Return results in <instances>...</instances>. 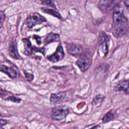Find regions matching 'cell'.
Instances as JSON below:
<instances>
[{
    "label": "cell",
    "instance_id": "6da1fadb",
    "mask_svg": "<svg viewBox=\"0 0 129 129\" xmlns=\"http://www.w3.org/2000/svg\"><path fill=\"white\" fill-rule=\"evenodd\" d=\"M112 30L116 37L124 36L129 32V22L118 5H116L113 11Z\"/></svg>",
    "mask_w": 129,
    "mask_h": 129
},
{
    "label": "cell",
    "instance_id": "7a4b0ae2",
    "mask_svg": "<svg viewBox=\"0 0 129 129\" xmlns=\"http://www.w3.org/2000/svg\"><path fill=\"white\" fill-rule=\"evenodd\" d=\"M91 63H92V56L89 51L83 52L77 60V66L82 72H86L90 68Z\"/></svg>",
    "mask_w": 129,
    "mask_h": 129
},
{
    "label": "cell",
    "instance_id": "3957f363",
    "mask_svg": "<svg viewBox=\"0 0 129 129\" xmlns=\"http://www.w3.org/2000/svg\"><path fill=\"white\" fill-rule=\"evenodd\" d=\"M69 113V108L67 106H57L54 107L51 111V117L53 120H63Z\"/></svg>",
    "mask_w": 129,
    "mask_h": 129
},
{
    "label": "cell",
    "instance_id": "277c9868",
    "mask_svg": "<svg viewBox=\"0 0 129 129\" xmlns=\"http://www.w3.org/2000/svg\"><path fill=\"white\" fill-rule=\"evenodd\" d=\"M99 47H100V50L103 52L104 55H107L108 54V50H109V36L101 31L100 34H99Z\"/></svg>",
    "mask_w": 129,
    "mask_h": 129
},
{
    "label": "cell",
    "instance_id": "5b68a950",
    "mask_svg": "<svg viewBox=\"0 0 129 129\" xmlns=\"http://www.w3.org/2000/svg\"><path fill=\"white\" fill-rule=\"evenodd\" d=\"M45 21V18L40 16L38 13H32V14H29L27 19H26V24L29 28L33 27L34 25L38 24V23H41V22H44Z\"/></svg>",
    "mask_w": 129,
    "mask_h": 129
},
{
    "label": "cell",
    "instance_id": "8992f818",
    "mask_svg": "<svg viewBox=\"0 0 129 129\" xmlns=\"http://www.w3.org/2000/svg\"><path fill=\"white\" fill-rule=\"evenodd\" d=\"M63 56H64V52H63L62 46L59 44V45L57 46L56 50H55L52 54H50V55H48V56H47V59H48V60H50V61H52V62H56V61L60 60Z\"/></svg>",
    "mask_w": 129,
    "mask_h": 129
},
{
    "label": "cell",
    "instance_id": "52a82bcc",
    "mask_svg": "<svg viewBox=\"0 0 129 129\" xmlns=\"http://www.w3.org/2000/svg\"><path fill=\"white\" fill-rule=\"evenodd\" d=\"M67 49H68V52L70 54L75 55V56H80L83 53L82 46H80L78 44H75V43H68L67 44Z\"/></svg>",
    "mask_w": 129,
    "mask_h": 129
},
{
    "label": "cell",
    "instance_id": "ba28073f",
    "mask_svg": "<svg viewBox=\"0 0 129 129\" xmlns=\"http://www.w3.org/2000/svg\"><path fill=\"white\" fill-rule=\"evenodd\" d=\"M64 99H66V93L64 92L54 93V94H51V96H50V102L52 104H59Z\"/></svg>",
    "mask_w": 129,
    "mask_h": 129
},
{
    "label": "cell",
    "instance_id": "9c48e42d",
    "mask_svg": "<svg viewBox=\"0 0 129 129\" xmlns=\"http://www.w3.org/2000/svg\"><path fill=\"white\" fill-rule=\"evenodd\" d=\"M1 71L3 72V73H5L6 75H8V77H10V78H12V79H14V78H16L17 77V70L14 68V67H6V66H4V64H2L1 66Z\"/></svg>",
    "mask_w": 129,
    "mask_h": 129
},
{
    "label": "cell",
    "instance_id": "30bf717a",
    "mask_svg": "<svg viewBox=\"0 0 129 129\" xmlns=\"http://www.w3.org/2000/svg\"><path fill=\"white\" fill-rule=\"evenodd\" d=\"M99 7L103 10V11H110L111 9L115 8L116 5H115V2L114 1H108V0H105V1H101L99 3Z\"/></svg>",
    "mask_w": 129,
    "mask_h": 129
},
{
    "label": "cell",
    "instance_id": "8fae6325",
    "mask_svg": "<svg viewBox=\"0 0 129 129\" xmlns=\"http://www.w3.org/2000/svg\"><path fill=\"white\" fill-rule=\"evenodd\" d=\"M8 52H9L10 56H12L13 58H16V59H20L21 58L19 53H18V51H17V44H16V42L14 40L10 43L9 48H8Z\"/></svg>",
    "mask_w": 129,
    "mask_h": 129
},
{
    "label": "cell",
    "instance_id": "7c38bea8",
    "mask_svg": "<svg viewBox=\"0 0 129 129\" xmlns=\"http://www.w3.org/2000/svg\"><path fill=\"white\" fill-rule=\"evenodd\" d=\"M116 90L117 91H122L126 94H129V81H127V80L120 81L116 85Z\"/></svg>",
    "mask_w": 129,
    "mask_h": 129
},
{
    "label": "cell",
    "instance_id": "4fadbf2b",
    "mask_svg": "<svg viewBox=\"0 0 129 129\" xmlns=\"http://www.w3.org/2000/svg\"><path fill=\"white\" fill-rule=\"evenodd\" d=\"M1 97L3 100H8V101H12L14 103H19L20 102V99L13 96L12 94L8 93V92H5L4 90H1Z\"/></svg>",
    "mask_w": 129,
    "mask_h": 129
},
{
    "label": "cell",
    "instance_id": "5bb4252c",
    "mask_svg": "<svg viewBox=\"0 0 129 129\" xmlns=\"http://www.w3.org/2000/svg\"><path fill=\"white\" fill-rule=\"evenodd\" d=\"M55 41H59V35H58V34H56V33L50 32V33H48V35H46L45 40H44V43H45V44H47V43L55 42Z\"/></svg>",
    "mask_w": 129,
    "mask_h": 129
},
{
    "label": "cell",
    "instance_id": "9a60e30c",
    "mask_svg": "<svg viewBox=\"0 0 129 129\" xmlns=\"http://www.w3.org/2000/svg\"><path fill=\"white\" fill-rule=\"evenodd\" d=\"M22 41H23V44H24V53L27 54V55L31 54V52L33 51L32 50L33 46L31 45V42L29 41V39L28 38H23Z\"/></svg>",
    "mask_w": 129,
    "mask_h": 129
},
{
    "label": "cell",
    "instance_id": "2e32d148",
    "mask_svg": "<svg viewBox=\"0 0 129 129\" xmlns=\"http://www.w3.org/2000/svg\"><path fill=\"white\" fill-rule=\"evenodd\" d=\"M42 11L44 12V13H48V14H51V15H53L54 17H57L58 19H61V16H60V14L58 13V11L56 10V8L55 9H53V8H42Z\"/></svg>",
    "mask_w": 129,
    "mask_h": 129
},
{
    "label": "cell",
    "instance_id": "e0dca14e",
    "mask_svg": "<svg viewBox=\"0 0 129 129\" xmlns=\"http://www.w3.org/2000/svg\"><path fill=\"white\" fill-rule=\"evenodd\" d=\"M114 118H115V113H114L113 111H109V112L106 113V115L103 117L102 121H103L104 123H107V122H109V121H112Z\"/></svg>",
    "mask_w": 129,
    "mask_h": 129
},
{
    "label": "cell",
    "instance_id": "ac0fdd59",
    "mask_svg": "<svg viewBox=\"0 0 129 129\" xmlns=\"http://www.w3.org/2000/svg\"><path fill=\"white\" fill-rule=\"evenodd\" d=\"M104 99H105V97H104L103 95H97V96L93 99V104H94L95 106L99 107V106H101V104L103 103Z\"/></svg>",
    "mask_w": 129,
    "mask_h": 129
},
{
    "label": "cell",
    "instance_id": "d6986e66",
    "mask_svg": "<svg viewBox=\"0 0 129 129\" xmlns=\"http://www.w3.org/2000/svg\"><path fill=\"white\" fill-rule=\"evenodd\" d=\"M41 4H42V5H47L48 7H51V8H53V9H55L54 3H53L52 1H50V0H48V1H42Z\"/></svg>",
    "mask_w": 129,
    "mask_h": 129
},
{
    "label": "cell",
    "instance_id": "ffe728a7",
    "mask_svg": "<svg viewBox=\"0 0 129 129\" xmlns=\"http://www.w3.org/2000/svg\"><path fill=\"white\" fill-rule=\"evenodd\" d=\"M24 75H25L26 80H27L28 82H31V81L33 80V75H32V74H30L29 72H24Z\"/></svg>",
    "mask_w": 129,
    "mask_h": 129
},
{
    "label": "cell",
    "instance_id": "44dd1931",
    "mask_svg": "<svg viewBox=\"0 0 129 129\" xmlns=\"http://www.w3.org/2000/svg\"><path fill=\"white\" fill-rule=\"evenodd\" d=\"M0 16H1V24H2V23H3V21H4V17H5L4 12H3V11H0Z\"/></svg>",
    "mask_w": 129,
    "mask_h": 129
},
{
    "label": "cell",
    "instance_id": "7402d4cb",
    "mask_svg": "<svg viewBox=\"0 0 129 129\" xmlns=\"http://www.w3.org/2000/svg\"><path fill=\"white\" fill-rule=\"evenodd\" d=\"M33 37H34V38L36 39V41H37V43H38V44H40V42H41V40H40V38H39L38 36H36V35H35V36H33Z\"/></svg>",
    "mask_w": 129,
    "mask_h": 129
}]
</instances>
